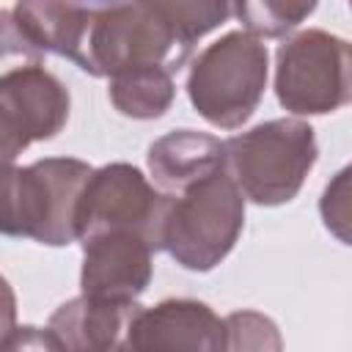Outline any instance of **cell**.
I'll list each match as a JSON object with an SVG mask.
<instances>
[{
    "label": "cell",
    "instance_id": "cell-1",
    "mask_svg": "<svg viewBox=\"0 0 352 352\" xmlns=\"http://www.w3.org/2000/svg\"><path fill=\"white\" fill-rule=\"evenodd\" d=\"M91 165L74 157H47L25 168H0V234L41 245L77 239V204Z\"/></svg>",
    "mask_w": 352,
    "mask_h": 352
},
{
    "label": "cell",
    "instance_id": "cell-2",
    "mask_svg": "<svg viewBox=\"0 0 352 352\" xmlns=\"http://www.w3.org/2000/svg\"><path fill=\"white\" fill-rule=\"evenodd\" d=\"M190 52L192 44L179 30L168 3H96L85 72L94 77H116L157 66L173 74Z\"/></svg>",
    "mask_w": 352,
    "mask_h": 352
},
{
    "label": "cell",
    "instance_id": "cell-3",
    "mask_svg": "<svg viewBox=\"0 0 352 352\" xmlns=\"http://www.w3.org/2000/svg\"><path fill=\"white\" fill-rule=\"evenodd\" d=\"M223 154L242 198L275 206L300 192L316 162V138L302 118H272L223 140Z\"/></svg>",
    "mask_w": 352,
    "mask_h": 352
},
{
    "label": "cell",
    "instance_id": "cell-4",
    "mask_svg": "<svg viewBox=\"0 0 352 352\" xmlns=\"http://www.w3.org/2000/svg\"><path fill=\"white\" fill-rule=\"evenodd\" d=\"M267 85V44L245 30L226 33L204 47L187 74L192 107L220 129L242 126L258 107Z\"/></svg>",
    "mask_w": 352,
    "mask_h": 352
},
{
    "label": "cell",
    "instance_id": "cell-5",
    "mask_svg": "<svg viewBox=\"0 0 352 352\" xmlns=\"http://www.w3.org/2000/svg\"><path fill=\"white\" fill-rule=\"evenodd\" d=\"M242 223L245 198L234 179L220 170L170 198L162 223V250L184 270L206 272L231 253Z\"/></svg>",
    "mask_w": 352,
    "mask_h": 352
},
{
    "label": "cell",
    "instance_id": "cell-6",
    "mask_svg": "<svg viewBox=\"0 0 352 352\" xmlns=\"http://www.w3.org/2000/svg\"><path fill=\"white\" fill-rule=\"evenodd\" d=\"M170 198L154 190L129 162H110L91 170L77 204V239L126 231L143 236L151 250L162 248V223Z\"/></svg>",
    "mask_w": 352,
    "mask_h": 352
},
{
    "label": "cell",
    "instance_id": "cell-7",
    "mask_svg": "<svg viewBox=\"0 0 352 352\" xmlns=\"http://www.w3.org/2000/svg\"><path fill=\"white\" fill-rule=\"evenodd\" d=\"M349 44L324 30H302L280 44L275 94L294 116L333 113L349 102Z\"/></svg>",
    "mask_w": 352,
    "mask_h": 352
},
{
    "label": "cell",
    "instance_id": "cell-8",
    "mask_svg": "<svg viewBox=\"0 0 352 352\" xmlns=\"http://www.w3.org/2000/svg\"><path fill=\"white\" fill-rule=\"evenodd\" d=\"M223 319L201 300L176 297L138 305L118 352H220Z\"/></svg>",
    "mask_w": 352,
    "mask_h": 352
},
{
    "label": "cell",
    "instance_id": "cell-9",
    "mask_svg": "<svg viewBox=\"0 0 352 352\" xmlns=\"http://www.w3.org/2000/svg\"><path fill=\"white\" fill-rule=\"evenodd\" d=\"M151 245L126 231L99 234L82 242L80 286L85 297L135 302L151 280Z\"/></svg>",
    "mask_w": 352,
    "mask_h": 352
},
{
    "label": "cell",
    "instance_id": "cell-10",
    "mask_svg": "<svg viewBox=\"0 0 352 352\" xmlns=\"http://www.w3.org/2000/svg\"><path fill=\"white\" fill-rule=\"evenodd\" d=\"M0 107L28 143L55 138L69 118V91L41 63L0 74Z\"/></svg>",
    "mask_w": 352,
    "mask_h": 352
},
{
    "label": "cell",
    "instance_id": "cell-11",
    "mask_svg": "<svg viewBox=\"0 0 352 352\" xmlns=\"http://www.w3.org/2000/svg\"><path fill=\"white\" fill-rule=\"evenodd\" d=\"M138 302L74 297L50 316L47 333L60 352H118Z\"/></svg>",
    "mask_w": 352,
    "mask_h": 352
},
{
    "label": "cell",
    "instance_id": "cell-12",
    "mask_svg": "<svg viewBox=\"0 0 352 352\" xmlns=\"http://www.w3.org/2000/svg\"><path fill=\"white\" fill-rule=\"evenodd\" d=\"M148 168L165 192L179 195L226 170L223 140L195 129H173L148 146Z\"/></svg>",
    "mask_w": 352,
    "mask_h": 352
},
{
    "label": "cell",
    "instance_id": "cell-13",
    "mask_svg": "<svg viewBox=\"0 0 352 352\" xmlns=\"http://www.w3.org/2000/svg\"><path fill=\"white\" fill-rule=\"evenodd\" d=\"M96 6L82 3H16L14 16L38 52H55L85 72L88 38Z\"/></svg>",
    "mask_w": 352,
    "mask_h": 352
},
{
    "label": "cell",
    "instance_id": "cell-14",
    "mask_svg": "<svg viewBox=\"0 0 352 352\" xmlns=\"http://www.w3.org/2000/svg\"><path fill=\"white\" fill-rule=\"evenodd\" d=\"M110 102L129 118H157L173 102V74L165 69H135L110 77Z\"/></svg>",
    "mask_w": 352,
    "mask_h": 352
},
{
    "label": "cell",
    "instance_id": "cell-15",
    "mask_svg": "<svg viewBox=\"0 0 352 352\" xmlns=\"http://www.w3.org/2000/svg\"><path fill=\"white\" fill-rule=\"evenodd\" d=\"M316 3H286V0H264V3H239L231 11L242 19L245 33L256 38H280L294 30L308 14H314Z\"/></svg>",
    "mask_w": 352,
    "mask_h": 352
},
{
    "label": "cell",
    "instance_id": "cell-16",
    "mask_svg": "<svg viewBox=\"0 0 352 352\" xmlns=\"http://www.w3.org/2000/svg\"><path fill=\"white\" fill-rule=\"evenodd\" d=\"M220 352H283L280 330L258 311H234L223 319Z\"/></svg>",
    "mask_w": 352,
    "mask_h": 352
},
{
    "label": "cell",
    "instance_id": "cell-17",
    "mask_svg": "<svg viewBox=\"0 0 352 352\" xmlns=\"http://www.w3.org/2000/svg\"><path fill=\"white\" fill-rule=\"evenodd\" d=\"M30 63H41V52L19 28L14 8H0V74Z\"/></svg>",
    "mask_w": 352,
    "mask_h": 352
},
{
    "label": "cell",
    "instance_id": "cell-18",
    "mask_svg": "<svg viewBox=\"0 0 352 352\" xmlns=\"http://www.w3.org/2000/svg\"><path fill=\"white\" fill-rule=\"evenodd\" d=\"M346 184H349V170L344 168L338 173V179L324 190V198H322V201H327V204H322V217H324L327 228H333L338 234L341 242L349 239V234H346V223H349V201H346L349 190H346Z\"/></svg>",
    "mask_w": 352,
    "mask_h": 352
},
{
    "label": "cell",
    "instance_id": "cell-19",
    "mask_svg": "<svg viewBox=\"0 0 352 352\" xmlns=\"http://www.w3.org/2000/svg\"><path fill=\"white\" fill-rule=\"evenodd\" d=\"M0 352H60L47 327H14L6 338H0Z\"/></svg>",
    "mask_w": 352,
    "mask_h": 352
},
{
    "label": "cell",
    "instance_id": "cell-20",
    "mask_svg": "<svg viewBox=\"0 0 352 352\" xmlns=\"http://www.w3.org/2000/svg\"><path fill=\"white\" fill-rule=\"evenodd\" d=\"M30 143L25 140V135L16 129V124L8 118V113L0 107V168L3 165H14V160L28 148Z\"/></svg>",
    "mask_w": 352,
    "mask_h": 352
},
{
    "label": "cell",
    "instance_id": "cell-21",
    "mask_svg": "<svg viewBox=\"0 0 352 352\" xmlns=\"http://www.w3.org/2000/svg\"><path fill=\"white\" fill-rule=\"evenodd\" d=\"M14 322H16V297L8 280L0 275V338H6L14 330Z\"/></svg>",
    "mask_w": 352,
    "mask_h": 352
}]
</instances>
